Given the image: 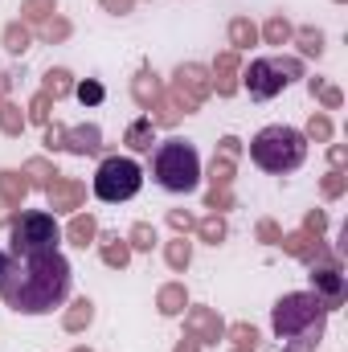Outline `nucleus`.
Wrapping results in <instances>:
<instances>
[{
  "mask_svg": "<svg viewBox=\"0 0 348 352\" xmlns=\"http://www.w3.org/2000/svg\"><path fill=\"white\" fill-rule=\"evenodd\" d=\"M70 283H74V270L62 250L25 254V258H8L0 274V299L21 316H45L70 299Z\"/></svg>",
  "mask_w": 348,
  "mask_h": 352,
  "instance_id": "1",
  "label": "nucleus"
},
{
  "mask_svg": "<svg viewBox=\"0 0 348 352\" xmlns=\"http://www.w3.org/2000/svg\"><path fill=\"white\" fill-rule=\"evenodd\" d=\"M270 328H274L283 352H316L324 344L328 307L312 291H291L270 307Z\"/></svg>",
  "mask_w": 348,
  "mask_h": 352,
  "instance_id": "2",
  "label": "nucleus"
},
{
  "mask_svg": "<svg viewBox=\"0 0 348 352\" xmlns=\"http://www.w3.org/2000/svg\"><path fill=\"white\" fill-rule=\"evenodd\" d=\"M250 160L270 176L295 173V168L307 160V135H303L299 127L270 123V127H262L259 135L250 140Z\"/></svg>",
  "mask_w": 348,
  "mask_h": 352,
  "instance_id": "3",
  "label": "nucleus"
},
{
  "mask_svg": "<svg viewBox=\"0 0 348 352\" xmlns=\"http://www.w3.org/2000/svg\"><path fill=\"white\" fill-rule=\"evenodd\" d=\"M152 176L168 192H193L201 184V156L188 140H164L152 152Z\"/></svg>",
  "mask_w": 348,
  "mask_h": 352,
  "instance_id": "4",
  "label": "nucleus"
},
{
  "mask_svg": "<svg viewBox=\"0 0 348 352\" xmlns=\"http://www.w3.org/2000/svg\"><path fill=\"white\" fill-rule=\"evenodd\" d=\"M58 242H62V230H58L54 213L29 209V213H17L12 217V258L50 254V250H58Z\"/></svg>",
  "mask_w": 348,
  "mask_h": 352,
  "instance_id": "5",
  "label": "nucleus"
},
{
  "mask_svg": "<svg viewBox=\"0 0 348 352\" xmlns=\"http://www.w3.org/2000/svg\"><path fill=\"white\" fill-rule=\"evenodd\" d=\"M295 78H303V62L299 58H259V62H250L242 70V82L250 90V98H259V102L283 94V87L295 82Z\"/></svg>",
  "mask_w": 348,
  "mask_h": 352,
  "instance_id": "6",
  "label": "nucleus"
},
{
  "mask_svg": "<svg viewBox=\"0 0 348 352\" xmlns=\"http://www.w3.org/2000/svg\"><path fill=\"white\" fill-rule=\"evenodd\" d=\"M140 184H144V168H140L135 160H127V156H107V160L98 164V173H94V197L119 205V201H131V197L140 192Z\"/></svg>",
  "mask_w": 348,
  "mask_h": 352,
  "instance_id": "7",
  "label": "nucleus"
},
{
  "mask_svg": "<svg viewBox=\"0 0 348 352\" xmlns=\"http://www.w3.org/2000/svg\"><path fill=\"white\" fill-rule=\"evenodd\" d=\"M209 94H213V82H209V70H205V66H197V62H184V66H176L168 98H173V107L180 111V115H193V111H201V102H205Z\"/></svg>",
  "mask_w": 348,
  "mask_h": 352,
  "instance_id": "8",
  "label": "nucleus"
},
{
  "mask_svg": "<svg viewBox=\"0 0 348 352\" xmlns=\"http://www.w3.org/2000/svg\"><path fill=\"white\" fill-rule=\"evenodd\" d=\"M312 274V295L328 307V311H336V307H345L348 299V287H345V270H340V254H328V258H320L316 266H307Z\"/></svg>",
  "mask_w": 348,
  "mask_h": 352,
  "instance_id": "9",
  "label": "nucleus"
},
{
  "mask_svg": "<svg viewBox=\"0 0 348 352\" xmlns=\"http://www.w3.org/2000/svg\"><path fill=\"white\" fill-rule=\"evenodd\" d=\"M45 197H50V209H54V213H78V209L87 205V184L58 173L54 180H50Z\"/></svg>",
  "mask_w": 348,
  "mask_h": 352,
  "instance_id": "10",
  "label": "nucleus"
},
{
  "mask_svg": "<svg viewBox=\"0 0 348 352\" xmlns=\"http://www.w3.org/2000/svg\"><path fill=\"white\" fill-rule=\"evenodd\" d=\"M283 254H291V258H299V263L316 266L320 258H328V254H336V250H328L324 246V234H307V230H295V234H283Z\"/></svg>",
  "mask_w": 348,
  "mask_h": 352,
  "instance_id": "11",
  "label": "nucleus"
},
{
  "mask_svg": "<svg viewBox=\"0 0 348 352\" xmlns=\"http://www.w3.org/2000/svg\"><path fill=\"white\" fill-rule=\"evenodd\" d=\"M184 328H188V336L197 344H217L226 336V324H221V316L213 307H188L184 311Z\"/></svg>",
  "mask_w": 348,
  "mask_h": 352,
  "instance_id": "12",
  "label": "nucleus"
},
{
  "mask_svg": "<svg viewBox=\"0 0 348 352\" xmlns=\"http://www.w3.org/2000/svg\"><path fill=\"white\" fill-rule=\"evenodd\" d=\"M238 78H242V58H238L234 50L217 54V62H213V70H209V82H213V90H217L221 98H230V94L238 90Z\"/></svg>",
  "mask_w": 348,
  "mask_h": 352,
  "instance_id": "13",
  "label": "nucleus"
},
{
  "mask_svg": "<svg viewBox=\"0 0 348 352\" xmlns=\"http://www.w3.org/2000/svg\"><path fill=\"white\" fill-rule=\"evenodd\" d=\"M62 152H74V156H98V152H102V131H98V123L66 127V144H62Z\"/></svg>",
  "mask_w": 348,
  "mask_h": 352,
  "instance_id": "14",
  "label": "nucleus"
},
{
  "mask_svg": "<svg viewBox=\"0 0 348 352\" xmlns=\"http://www.w3.org/2000/svg\"><path fill=\"white\" fill-rule=\"evenodd\" d=\"M98 254H102V263L111 270H123L131 263V242L119 238V234H98Z\"/></svg>",
  "mask_w": 348,
  "mask_h": 352,
  "instance_id": "15",
  "label": "nucleus"
},
{
  "mask_svg": "<svg viewBox=\"0 0 348 352\" xmlns=\"http://www.w3.org/2000/svg\"><path fill=\"white\" fill-rule=\"evenodd\" d=\"M25 197H29V176L12 173V168H0V201L12 205V209H21Z\"/></svg>",
  "mask_w": 348,
  "mask_h": 352,
  "instance_id": "16",
  "label": "nucleus"
},
{
  "mask_svg": "<svg viewBox=\"0 0 348 352\" xmlns=\"http://www.w3.org/2000/svg\"><path fill=\"white\" fill-rule=\"evenodd\" d=\"M160 94H164V87H160V78H156L152 70H140V74L131 78V98H135L144 111H152V107L160 102Z\"/></svg>",
  "mask_w": 348,
  "mask_h": 352,
  "instance_id": "17",
  "label": "nucleus"
},
{
  "mask_svg": "<svg viewBox=\"0 0 348 352\" xmlns=\"http://www.w3.org/2000/svg\"><path fill=\"white\" fill-rule=\"evenodd\" d=\"M123 144H127L131 152H152V144H156V123H152L148 115H140V119L123 131Z\"/></svg>",
  "mask_w": 348,
  "mask_h": 352,
  "instance_id": "18",
  "label": "nucleus"
},
{
  "mask_svg": "<svg viewBox=\"0 0 348 352\" xmlns=\"http://www.w3.org/2000/svg\"><path fill=\"white\" fill-rule=\"evenodd\" d=\"M184 307H188L184 283H164V287L156 291V311H160V316H180Z\"/></svg>",
  "mask_w": 348,
  "mask_h": 352,
  "instance_id": "19",
  "label": "nucleus"
},
{
  "mask_svg": "<svg viewBox=\"0 0 348 352\" xmlns=\"http://www.w3.org/2000/svg\"><path fill=\"white\" fill-rule=\"evenodd\" d=\"M90 320H94V303L83 295V299H74V303L66 307V316H62V328H66L70 336H78V332H87V328H90Z\"/></svg>",
  "mask_w": 348,
  "mask_h": 352,
  "instance_id": "20",
  "label": "nucleus"
},
{
  "mask_svg": "<svg viewBox=\"0 0 348 352\" xmlns=\"http://www.w3.org/2000/svg\"><path fill=\"white\" fill-rule=\"evenodd\" d=\"M66 238H70L74 246H83V250H87L90 242L98 238V221H94V213H74V217H70V226H66Z\"/></svg>",
  "mask_w": 348,
  "mask_h": 352,
  "instance_id": "21",
  "label": "nucleus"
},
{
  "mask_svg": "<svg viewBox=\"0 0 348 352\" xmlns=\"http://www.w3.org/2000/svg\"><path fill=\"white\" fill-rule=\"evenodd\" d=\"M254 41H259V25H254L250 16H234V21H230V50L242 54V50H250Z\"/></svg>",
  "mask_w": 348,
  "mask_h": 352,
  "instance_id": "22",
  "label": "nucleus"
},
{
  "mask_svg": "<svg viewBox=\"0 0 348 352\" xmlns=\"http://www.w3.org/2000/svg\"><path fill=\"white\" fill-rule=\"evenodd\" d=\"M29 45H33V33H29V25H25V21H8V25H4V50L21 58Z\"/></svg>",
  "mask_w": 348,
  "mask_h": 352,
  "instance_id": "23",
  "label": "nucleus"
},
{
  "mask_svg": "<svg viewBox=\"0 0 348 352\" xmlns=\"http://www.w3.org/2000/svg\"><path fill=\"white\" fill-rule=\"evenodd\" d=\"M226 234H230V226H226V217H221V213H209V217H201V221H197V238H201V242H209V246H221V242H226Z\"/></svg>",
  "mask_w": 348,
  "mask_h": 352,
  "instance_id": "24",
  "label": "nucleus"
},
{
  "mask_svg": "<svg viewBox=\"0 0 348 352\" xmlns=\"http://www.w3.org/2000/svg\"><path fill=\"white\" fill-rule=\"evenodd\" d=\"M25 123H29V115H25V111H21L12 98H4V102H0V131L17 140V135L25 131Z\"/></svg>",
  "mask_w": 348,
  "mask_h": 352,
  "instance_id": "25",
  "label": "nucleus"
},
{
  "mask_svg": "<svg viewBox=\"0 0 348 352\" xmlns=\"http://www.w3.org/2000/svg\"><path fill=\"white\" fill-rule=\"evenodd\" d=\"M41 94H50L54 102L58 98H66V94H74V78H70V70H45V82H41Z\"/></svg>",
  "mask_w": 348,
  "mask_h": 352,
  "instance_id": "26",
  "label": "nucleus"
},
{
  "mask_svg": "<svg viewBox=\"0 0 348 352\" xmlns=\"http://www.w3.org/2000/svg\"><path fill=\"white\" fill-rule=\"evenodd\" d=\"M291 33H295V29H291V21H287L283 12H274V16H270V21L262 25L259 37L266 41V45H287V41H291Z\"/></svg>",
  "mask_w": 348,
  "mask_h": 352,
  "instance_id": "27",
  "label": "nucleus"
},
{
  "mask_svg": "<svg viewBox=\"0 0 348 352\" xmlns=\"http://www.w3.org/2000/svg\"><path fill=\"white\" fill-rule=\"evenodd\" d=\"M25 176H29V188H50V180L58 176V168L45 156H33V160H25Z\"/></svg>",
  "mask_w": 348,
  "mask_h": 352,
  "instance_id": "28",
  "label": "nucleus"
},
{
  "mask_svg": "<svg viewBox=\"0 0 348 352\" xmlns=\"http://www.w3.org/2000/svg\"><path fill=\"white\" fill-rule=\"evenodd\" d=\"M291 37L299 41V54H303V58H320V54H324V33H320V29L303 25V29H299V33H291Z\"/></svg>",
  "mask_w": 348,
  "mask_h": 352,
  "instance_id": "29",
  "label": "nucleus"
},
{
  "mask_svg": "<svg viewBox=\"0 0 348 352\" xmlns=\"http://www.w3.org/2000/svg\"><path fill=\"white\" fill-rule=\"evenodd\" d=\"M307 90H312V98H320L328 111H340V107H345V94L336 87H328L324 78H307Z\"/></svg>",
  "mask_w": 348,
  "mask_h": 352,
  "instance_id": "30",
  "label": "nucleus"
},
{
  "mask_svg": "<svg viewBox=\"0 0 348 352\" xmlns=\"http://www.w3.org/2000/svg\"><path fill=\"white\" fill-rule=\"evenodd\" d=\"M164 258H168L173 270H188V263H193V242H188V238L168 242V246H164Z\"/></svg>",
  "mask_w": 348,
  "mask_h": 352,
  "instance_id": "31",
  "label": "nucleus"
},
{
  "mask_svg": "<svg viewBox=\"0 0 348 352\" xmlns=\"http://www.w3.org/2000/svg\"><path fill=\"white\" fill-rule=\"evenodd\" d=\"M209 180H213V188H230L234 184V156H213V164H209Z\"/></svg>",
  "mask_w": 348,
  "mask_h": 352,
  "instance_id": "32",
  "label": "nucleus"
},
{
  "mask_svg": "<svg viewBox=\"0 0 348 352\" xmlns=\"http://www.w3.org/2000/svg\"><path fill=\"white\" fill-rule=\"evenodd\" d=\"M54 12H58V0H25L21 4V21H33V25L50 21Z\"/></svg>",
  "mask_w": 348,
  "mask_h": 352,
  "instance_id": "33",
  "label": "nucleus"
},
{
  "mask_svg": "<svg viewBox=\"0 0 348 352\" xmlns=\"http://www.w3.org/2000/svg\"><path fill=\"white\" fill-rule=\"evenodd\" d=\"M37 37H41V41H50V45H54V41H66V37H70V21L50 16V21H41V25H37Z\"/></svg>",
  "mask_w": 348,
  "mask_h": 352,
  "instance_id": "34",
  "label": "nucleus"
},
{
  "mask_svg": "<svg viewBox=\"0 0 348 352\" xmlns=\"http://www.w3.org/2000/svg\"><path fill=\"white\" fill-rule=\"evenodd\" d=\"M345 188H348L345 168H332V173L320 180V192H324V201H336V197H345Z\"/></svg>",
  "mask_w": 348,
  "mask_h": 352,
  "instance_id": "35",
  "label": "nucleus"
},
{
  "mask_svg": "<svg viewBox=\"0 0 348 352\" xmlns=\"http://www.w3.org/2000/svg\"><path fill=\"white\" fill-rule=\"evenodd\" d=\"M307 140H316V144H328V140H332V119H328L324 111H316V115L307 119Z\"/></svg>",
  "mask_w": 348,
  "mask_h": 352,
  "instance_id": "36",
  "label": "nucleus"
},
{
  "mask_svg": "<svg viewBox=\"0 0 348 352\" xmlns=\"http://www.w3.org/2000/svg\"><path fill=\"white\" fill-rule=\"evenodd\" d=\"M127 242H131V250H152V246H156V230H152L148 221H135L131 234H127Z\"/></svg>",
  "mask_w": 348,
  "mask_h": 352,
  "instance_id": "37",
  "label": "nucleus"
},
{
  "mask_svg": "<svg viewBox=\"0 0 348 352\" xmlns=\"http://www.w3.org/2000/svg\"><path fill=\"white\" fill-rule=\"evenodd\" d=\"M50 111H54V98H50V94H41V90H37V94H33V98H29V119H33V123H41V127H45V123H50Z\"/></svg>",
  "mask_w": 348,
  "mask_h": 352,
  "instance_id": "38",
  "label": "nucleus"
},
{
  "mask_svg": "<svg viewBox=\"0 0 348 352\" xmlns=\"http://www.w3.org/2000/svg\"><path fill=\"white\" fill-rule=\"evenodd\" d=\"M230 340H234V349H259V328L254 324H234Z\"/></svg>",
  "mask_w": 348,
  "mask_h": 352,
  "instance_id": "39",
  "label": "nucleus"
},
{
  "mask_svg": "<svg viewBox=\"0 0 348 352\" xmlns=\"http://www.w3.org/2000/svg\"><path fill=\"white\" fill-rule=\"evenodd\" d=\"M74 94H78V102H83V107H98V102L107 98V90H102V82H94V78H87V82H78V87H74Z\"/></svg>",
  "mask_w": 348,
  "mask_h": 352,
  "instance_id": "40",
  "label": "nucleus"
},
{
  "mask_svg": "<svg viewBox=\"0 0 348 352\" xmlns=\"http://www.w3.org/2000/svg\"><path fill=\"white\" fill-rule=\"evenodd\" d=\"M205 205H209L213 213H226V209H234V188H209Z\"/></svg>",
  "mask_w": 348,
  "mask_h": 352,
  "instance_id": "41",
  "label": "nucleus"
},
{
  "mask_svg": "<svg viewBox=\"0 0 348 352\" xmlns=\"http://www.w3.org/2000/svg\"><path fill=\"white\" fill-rule=\"evenodd\" d=\"M168 226H173L176 234H188V230H197V217L188 209H168Z\"/></svg>",
  "mask_w": 348,
  "mask_h": 352,
  "instance_id": "42",
  "label": "nucleus"
},
{
  "mask_svg": "<svg viewBox=\"0 0 348 352\" xmlns=\"http://www.w3.org/2000/svg\"><path fill=\"white\" fill-rule=\"evenodd\" d=\"M41 144H45L50 152H62V144H66V127H62V123H45V135H41Z\"/></svg>",
  "mask_w": 348,
  "mask_h": 352,
  "instance_id": "43",
  "label": "nucleus"
},
{
  "mask_svg": "<svg viewBox=\"0 0 348 352\" xmlns=\"http://www.w3.org/2000/svg\"><path fill=\"white\" fill-rule=\"evenodd\" d=\"M254 234H259V242H266V246H279V242H283V230H279V226H274L270 217H262Z\"/></svg>",
  "mask_w": 348,
  "mask_h": 352,
  "instance_id": "44",
  "label": "nucleus"
},
{
  "mask_svg": "<svg viewBox=\"0 0 348 352\" xmlns=\"http://www.w3.org/2000/svg\"><path fill=\"white\" fill-rule=\"evenodd\" d=\"M303 230H307V234H324V230H328V213H324V209H307Z\"/></svg>",
  "mask_w": 348,
  "mask_h": 352,
  "instance_id": "45",
  "label": "nucleus"
},
{
  "mask_svg": "<svg viewBox=\"0 0 348 352\" xmlns=\"http://www.w3.org/2000/svg\"><path fill=\"white\" fill-rule=\"evenodd\" d=\"M107 12H115V16H123V12H131L135 8V0H98Z\"/></svg>",
  "mask_w": 348,
  "mask_h": 352,
  "instance_id": "46",
  "label": "nucleus"
},
{
  "mask_svg": "<svg viewBox=\"0 0 348 352\" xmlns=\"http://www.w3.org/2000/svg\"><path fill=\"white\" fill-rule=\"evenodd\" d=\"M328 160H332V168H345L348 152H345V148H340V144H332V148H328Z\"/></svg>",
  "mask_w": 348,
  "mask_h": 352,
  "instance_id": "47",
  "label": "nucleus"
},
{
  "mask_svg": "<svg viewBox=\"0 0 348 352\" xmlns=\"http://www.w3.org/2000/svg\"><path fill=\"white\" fill-rule=\"evenodd\" d=\"M238 152H242V144H238L234 135H226V140H221V156H238Z\"/></svg>",
  "mask_w": 348,
  "mask_h": 352,
  "instance_id": "48",
  "label": "nucleus"
},
{
  "mask_svg": "<svg viewBox=\"0 0 348 352\" xmlns=\"http://www.w3.org/2000/svg\"><path fill=\"white\" fill-rule=\"evenodd\" d=\"M173 352H201V344H197L193 336H180V344H176Z\"/></svg>",
  "mask_w": 348,
  "mask_h": 352,
  "instance_id": "49",
  "label": "nucleus"
},
{
  "mask_svg": "<svg viewBox=\"0 0 348 352\" xmlns=\"http://www.w3.org/2000/svg\"><path fill=\"white\" fill-rule=\"evenodd\" d=\"M12 213H21V209H12V205H4V201H0V226H8V221H12Z\"/></svg>",
  "mask_w": 348,
  "mask_h": 352,
  "instance_id": "50",
  "label": "nucleus"
},
{
  "mask_svg": "<svg viewBox=\"0 0 348 352\" xmlns=\"http://www.w3.org/2000/svg\"><path fill=\"white\" fill-rule=\"evenodd\" d=\"M8 87H12V74H0V102L8 98Z\"/></svg>",
  "mask_w": 348,
  "mask_h": 352,
  "instance_id": "51",
  "label": "nucleus"
},
{
  "mask_svg": "<svg viewBox=\"0 0 348 352\" xmlns=\"http://www.w3.org/2000/svg\"><path fill=\"white\" fill-rule=\"evenodd\" d=\"M4 266H8V254H4V250H0V274H4Z\"/></svg>",
  "mask_w": 348,
  "mask_h": 352,
  "instance_id": "52",
  "label": "nucleus"
},
{
  "mask_svg": "<svg viewBox=\"0 0 348 352\" xmlns=\"http://www.w3.org/2000/svg\"><path fill=\"white\" fill-rule=\"evenodd\" d=\"M74 352H90V349H87V344H78V349H74Z\"/></svg>",
  "mask_w": 348,
  "mask_h": 352,
  "instance_id": "53",
  "label": "nucleus"
},
{
  "mask_svg": "<svg viewBox=\"0 0 348 352\" xmlns=\"http://www.w3.org/2000/svg\"><path fill=\"white\" fill-rule=\"evenodd\" d=\"M234 352H259V349H234Z\"/></svg>",
  "mask_w": 348,
  "mask_h": 352,
  "instance_id": "54",
  "label": "nucleus"
},
{
  "mask_svg": "<svg viewBox=\"0 0 348 352\" xmlns=\"http://www.w3.org/2000/svg\"><path fill=\"white\" fill-rule=\"evenodd\" d=\"M336 4H345V0H336Z\"/></svg>",
  "mask_w": 348,
  "mask_h": 352,
  "instance_id": "55",
  "label": "nucleus"
}]
</instances>
